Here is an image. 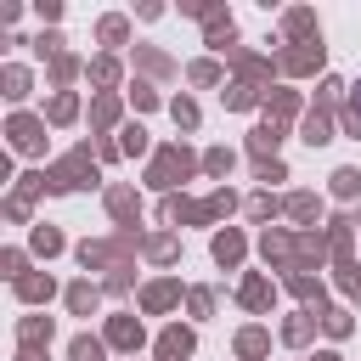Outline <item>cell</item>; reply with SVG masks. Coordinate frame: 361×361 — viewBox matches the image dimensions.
<instances>
[{
  "instance_id": "6da1fadb",
  "label": "cell",
  "mask_w": 361,
  "mask_h": 361,
  "mask_svg": "<svg viewBox=\"0 0 361 361\" xmlns=\"http://www.w3.org/2000/svg\"><path fill=\"white\" fill-rule=\"evenodd\" d=\"M350 113H355V118H361V85H355V96H350Z\"/></svg>"
}]
</instances>
